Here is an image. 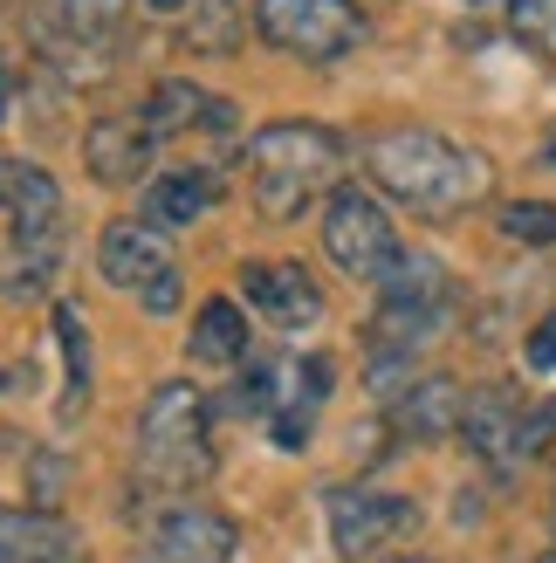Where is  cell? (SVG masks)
<instances>
[{"label":"cell","instance_id":"cell-15","mask_svg":"<svg viewBox=\"0 0 556 563\" xmlns=\"http://www.w3.org/2000/svg\"><path fill=\"white\" fill-rule=\"evenodd\" d=\"M145 124L158 131V137H179V131H220V124H234V110L220 103V97H207L200 82H158L152 90V103H145Z\"/></svg>","mask_w":556,"mask_h":563},{"label":"cell","instance_id":"cell-26","mask_svg":"<svg viewBox=\"0 0 556 563\" xmlns=\"http://www.w3.org/2000/svg\"><path fill=\"white\" fill-rule=\"evenodd\" d=\"M145 8H152V14H179V8H186V0H145Z\"/></svg>","mask_w":556,"mask_h":563},{"label":"cell","instance_id":"cell-27","mask_svg":"<svg viewBox=\"0 0 556 563\" xmlns=\"http://www.w3.org/2000/svg\"><path fill=\"white\" fill-rule=\"evenodd\" d=\"M385 563H426V556H385Z\"/></svg>","mask_w":556,"mask_h":563},{"label":"cell","instance_id":"cell-10","mask_svg":"<svg viewBox=\"0 0 556 563\" xmlns=\"http://www.w3.org/2000/svg\"><path fill=\"white\" fill-rule=\"evenodd\" d=\"M152 145H158V131L145 118H97L82 131V165L103 186H137V179L152 186Z\"/></svg>","mask_w":556,"mask_h":563},{"label":"cell","instance_id":"cell-25","mask_svg":"<svg viewBox=\"0 0 556 563\" xmlns=\"http://www.w3.org/2000/svg\"><path fill=\"white\" fill-rule=\"evenodd\" d=\"M14 90H21V69H8V55H0V118L14 110Z\"/></svg>","mask_w":556,"mask_h":563},{"label":"cell","instance_id":"cell-12","mask_svg":"<svg viewBox=\"0 0 556 563\" xmlns=\"http://www.w3.org/2000/svg\"><path fill=\"white\" fill-rule=\"evenodd\" d=\"M0 213L14 220V234H55L63 220V192L35 158H8L0 152Z\"/></svg>","mask_w":556,"mask_h":563},{"label":"cell","instance_id":"cell-4","mask_svg":"<svg viewBox=\"0 0 556 563\" xmlns=\"http://www.w3.org/2000/svg\"><path fill=\"white\" fill-rule=\"evenodd\" d=\"M97 268L110 289H124L152 309V317H173L186 302V282H179V262H173V241H165L152 220H110L103 241H97Z\"/></svg>","mask_w":556,"mask_h":563},{"label":"cell","instance_id":"cell-7","mask_svg":"<svg viewBox=\"0 0 556 563\" xmlns=\"http://www.w3.org/2000/svg\"><path fill=\"white\" fill-rule=\"evenodd\" d=\"M460 433H467V446H475L494 474H509V467H522V461L536 454V440L549 433V419H543V412H522L515 391L488 385V391H467Z\"/></svg>","mask_w":556,"mask_h":563},{"label":"cell","instance_id":"cell-1","mask_svg":"<svg viewBox=\"0 0 556 563\" xmlns=\"http://www.w3.org/2000/svg\"><path fill=\"white\" fill-rule=\"evenodd\" d=\"M365 173L378 179V192H392L399 207L426 213V220H454L467 207H481L494 186V165L481 152L454 145V137H440L426 124L378 131L365 145Z\"/></svg>","mask_w":556,"mask_h":563},{"label":"cell","instance_id":"cell-20","mask_svg":"<svg viewBox=\"0 0 556 563\" xmlns=\"http://www.w3.org/2000/svg\"><path fill=\"white\" fill-rule=\"evenodd\" d=\"M241 27H247V14L234 8V0H186L179 35H186L192 55H227L241 42Z\"/></svg>","mask_w":556,"mask_h":563},{"label":"cell","instance_id":"cell-17","mask_svg":"<svg viewBox=\"0 0 556 563\" xmlns=\"http://www.w3.org/2000/svg\"><path fill=\"white\" fill-rule=\"evenodd\" d=\"M213 173H158L145 186V213H152V228H192L207 207H213Z\"/></svg>","mask_w":556,"mask_h":563},{"label":"cell","instance_id":"cell-18","mask_svg":"<svg viewBox=\"0 0 556 563\" xmlns=\"http://www.w3.org/2000/svg\"><path fill=\"white\" fill-rule=\"evenodd\" d=\"M385 302H405V309H447V268H440L433 255H420V247H412V255H399L392 268H385Z\"/></svg>","mask_w":556,"mask_h":563},{"label":"cell","instance_id":"cell-23","mask_svg":"<svg viewBox=\"0 0 556 563\" xmlns=\"http://www.w3.org/2000/svg\"><path fill=\"white\" fill-rule=\"evenodd\" d=\"M509 21L543 63H556V0H509Z\"/></svg>","mask_w":556,"mask_h":563},{"label":"cell","instance_id":"cell-16","mask_svg":"<svg viewBox=\"0 0 556 563\" xmlns=\"http://www.w3.org/2000/svg\"><path fill=\"white\" fill-rule=\"evenodd\" d=\"M186 351H192V364H241V357H247V317H241V309H234L227 296L200 302V317H192Z\"/></svg>","mask_w":556,"mask_h":563},{"label":"cell","instance_id":"cell-28","mask_svg":"<svg viewBox=\"0 0 556 563\" xmlns=\"http://www.w3.org/2000/svg\"><path fill=\"white\" fill-rule=\"evenodd\" d=\"M549 158H556V145H549Z\"/></svg>","mask_w":556,"mask_h":563},{"label":"cell","instance_id":"cell-3","mask_svg":"<svg viewBox=\"0 0 556 563\" xmlns=\"http://www.w3.org/2000/svg\"><path fill=\"white\" fill-rule=\"evenodd\" d=\"M137 474L152 488H192L213 474V440H207V391L200 385H158L137 412Z\"/></svg>","mask_w":556,"mask_h":563},{"label":"cell","instance_id":"cell-19","mask_svg":"<svg viewBox=\"0 0 556 563\" xmlns=\"http://www.w3.org/2000/svg\"><path fill=\"white\" fill-rule=\"evenodd\" d=\"M55 344H63V419H76L82 406H90V330H82V317L69 302H55Z\"/></svg>","mask_w":556,"mask_h":563},{"label":"cell","instance_id":"cell-11","mask_svg":"<svg viewBox=\"0 0 556 563\" xmlns=\"http://www.w3.org/2000/svg\"><path fill=\"white\" fill-rule=\"evenodd\" d=\"M241 289L268 323H282V330H302V323L323 317V289H316V275L302 262H247Z\"/></svg>","mask_w":556,"mask_h":563},{"label":"cell","instance_id":"cell-9","mask_svg":"<svg viewBox=\"0 0 556 563\" xmlns=\"http://www.w3.org/2000/svg\"><path fill=\"white\" fill-rule=\"evenodd\" d=\"M145 563H234V522L220 509H200V501L165 509L145 543Z\"/></svg>","mask_w":556,"mask_h":563},{"label":"cell","instance_id":"cell-22","mask_svg":"<svg viewBox=\"0 0 556 563\" xmlns=\"http://www.w3.org/2000/svg\"><path fill=\"white\" fill-rule=\"evenodd\" d=\"M502 234L515 247H556V207L549 200H515V207H502Z\"/></svg>","mask_w":556,"mask_h":563},{"label":"cell","instance_id":"cell-5","mask_svg":"<svg viewBox=\"0 0 556 563\" xmlns=\"http://www.w3.org/2000/svg\"><path fill=\"white\" fill-rule=\"evenodd\" d=\"M255 27L296 63H337L365 42L357 0H255Z\"/></svg>","mask_w":556,"mask_h":563},{"label":"cell","instance_id":"cell-13","mask_svg":"<svg viewBox=\"0 0 556 563\" xmlns=\"http://www.w3.org/2000/svg\"><path fill=\"white\" fill-rule=\"evenodd\" d=\"M76 529L48 509H0V563H69Z\"/></svg>","mask_w":556,"mask_h":563},{"label":"cell","instance_id":"cell-8","mask_svg":"<svg viewBox=\"0 0 556 563\" xmlns=\"http://www.w3.org/2000/svg\"><path fill=\"white\" fill-rule=\"evenodd\" d=\"M412 516H420V509H412L405 495H371V488L330 495V537H337V556H351V563L378 556L392 537L412 529Z\"/></svg>","mask_w":556,"mask_h":563},{"label":"cell","instance_id":"cell-6","mask_svg":"<svg viewBox=\"0 0 556 563\" xmlns=\"http://www.w3.org/2000/svg\"><path fill=\"white\" fill-rule=\"evenodd\" d=\"M323 255L357 282H385V268H392L405 247L392 234V213H385L365 186H337L330 192V213H323Z\"/></svg>","mask_w":556,"mask_h":563},{"label":"cell","instance_id":"cell-21","mask_svg":"<svg viewBox=\"0 0 556 563\" xmlns=\"http://www.w3.org/2000/svg\"><path fill=\"white\" fill-rule=\"evenodd\" d=\"M124 8L131 0H55V27H63L76 48H103L124 27Z\"/></svg>","mask_w":556,"mask_h":563},{"label":"cell","instance_id":"cell-24","mask_svg":"<svg viewBox=\"0 0 556 563\" xmlns=\"http://www.w3.org/2000/svg\"><path fill=\"white\" fill-rule=\"evenodd\" d=\"M522 357H530V372H556V317H543L530 330V344H522Z\"/></svg>","mask_w":556,"mask_h":563},{"label":"cell","instance_id":"cell-14","mask_svg":"<svg viewBox=\"0 0 556 563\" xmlns=\"http://www.w3.org/2000/svg\"><path fill=\"white\" fill-rule=\"evenodd\" d=\"M460 412H467V391L454 378H420L392 399V427L405 440H440V433L460 427Z\"/></svg>","mask_w":556,"mask_h":563},{"label":"cell","instance_id":"cell-2","mask_svg":"<svg viewBox=\"0 0 556 563\" xmlns=\"http://www.w3.org/2000/svg\"><path fill=\"white\" fill-rule=\"evenodd\" d=\"M337 165H344V137L310 118H282L247 137V186H255L262 220H302L330 192Z\"/></svg>","mask_w":556,"mask_h":563}]
</instances>
